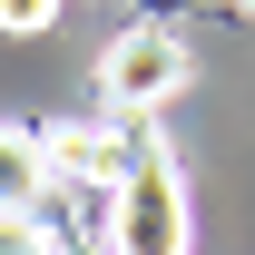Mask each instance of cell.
Wrapping results in <instances>:
<instances>
[{
    "label": "cell",
    "instance_id": "1",
    "mask_svg": "<svg viewBox=\"0 0 255 255\" xmlns=\"http://www.w3.org/2000/svg\"><path fill=\"white\" fill-rule=\"evenodd\" d=\"M108 246L118 255H187V167L167 147H137L108 187Z\"/></svg>",
    "mask_w": 255,
    "mask_h": 255
},
{
    "label": "cell",
    "instance_id": "2",
    "mask_svg": "<svg viewBox=\"0 0 255 255\" xmlns=\"http://www.w3.org/2000/svg\"><path fill=\"white\" fill-rule=\"evenodd\" d=\"M196 79V59H187V39L167 30V20H137V30H118L108 49H98V108L108 118H157L167 98Z\"/></svg>",
    "mask_w": 255,
    "mask_h": 255
},
{
    "label": "cell",
    "instance_id": "3",
    "mask_svg": "<svg viewBox=\"0 0 255 255\" xmlns=\"http://www.w3.org/2000/svg\"><path fill=\"white\" fill-rule=\"evenodd\" d=\"M118 128H128V118H108V128H49V137H39V157H49V187L108 196V187H118V167L137 157V147H128Z\"/></svg>",
    "mask_w": 255,
    "mask_h": 255
},
{
    "label": "cell",
    "instance_id": "4",
    "mask_svg": "<svg viewBox=\"0 0 255 255\" xmlns=\"http://www.w3.org/2000/svg\"><path fill=\"white\" fill-rule=\"evenodd\" d=\"M49 157H39V137H20V128H0V216H39L49 206Z\"/></svg>",
    "mask_w": 255,
    "mask_h": 255
},
{
    "label": "cell",
    "instance_id": "5",
    "mask_svg": "<svg viewBox=\"0 0 255 255\" xmlns=\"http://www.w3.org/2000/svg\"><path fill=\"white\" fill-rule=\"evenodd\" d=\"M0 30H10V39H39V30H59V0H0Z\"/></svg>",
    "mask_w": 255,
    "mask_h": 255
},
{
    "label": "cell",
    "instance_id": "6",
    "mask_svg": "<svg viewBox=\"0 0 255 255\" xmlns=\"http://www.w3.org/2000/svg\"><path fill=\"white\" fill-rule=\"evenodd\" d=\"M49 255H118L108 236H69V246H49Z\"/></svg>",
    "mask_w": 255,
    "mask_h": 255
},
{
    "label": "cell",
    "instance_id": "7",
    "mask_svg": "<svg viewBox=\"0 0 255 255\" xmlns=\"http://www.w3.org/2000/svg\"><path fill=\"white\" fill-rule=\"evenodd\" d=\"M236 10H255V0H236Z\"/></svg>",
    "mask_w": 255,
    "mask_h": 255
}]
</instances>
